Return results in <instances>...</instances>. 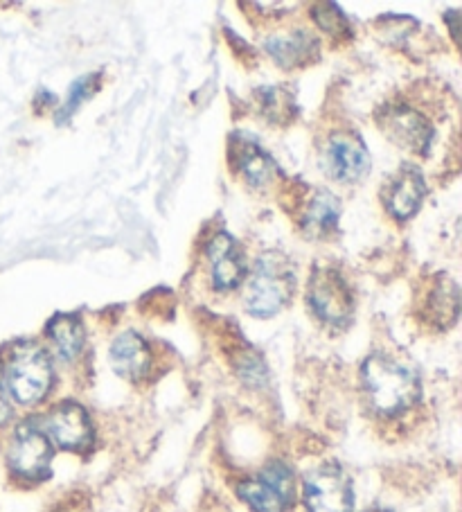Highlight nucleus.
Wrapping results in <instances>:
<instances>
[{
    "label": "nucleus",
    "mask_w": 462,
    "mask_h": 512,
    "mask_svg": "<svg viewBox=\"0 0 462 512\" xmlns=\"http://www.w3.org/2000/svg\"><path fill=\"white\" fill-rule=\"evenodd\" d=\"M264 50L284 70L305 68L321 57V41L307 28H296L289 32L271 34L264 41Z\"/></svg>",
    "instance_id": "obj_14"
},
{
    "label": "nucleus",
    "mask_w": 462,
    "mask_h": 512,
    "mask_svg": "<svg viewBox=\"0 0 462 512\" xmlns=\"http://www.w3.org/2000/svg\"><path fill=\"white\" fill-rule=\"evenodd\" d=\"M341 199L330 190H316L302 210V231L312 237H327L339 228Z\"/></svg>",
    "instance_id": "obj_16"
},
{
    "label": "nucleus",
    "mask_w": 462,
    "mask_h": 512,
    "mask_svg": "<svg viewBox=\"0 0 462 512\" xmlns=\"http://www.w3.org/2000/svg\"><path fill=\"white\" fill-rule=\"evenodd\" d=\"M48 339L55 346L57 355L64 361H73L82 355L86 343L84 323L75 314H57L46 325Z\"/></svg>",
    "instance_id": "obj_18"
},
{
    "label": "nucleus",
    "mask_w": 462,
    "mask_h": 512,
    "mask_svg": "<svg viewBox=\"0 0 462 512\" xmlns=\"http://www.w3.org/2000/svg\"><path fill=\"white\" fill-rule=\"evenodd\" d=\"M307 300L318 319L336 330L348 328L354 319V294L339 269L316 267L307 285Z\"/></svg>",
    "instance_id": "obj_4"
},
{
    "label": "nucleus",
    "mask_w": 462,
    "mask_h": 512,
    "mask_svg": "<svg viewBox=\"0 0 462 512\" xmlns=\"http://www.w3.org/2000/svg\"><path fill=\"white\" fill-rule=\"evenodd\" d=\"M46 434L68 452H84L93 445L95 431L88 411L77 402H61L46 418Z\"/></svg>",
    "instance_id": "obj_11"
},
{
    "label": "nucleus",
    "mask_w": 462,
    "mask_h": 512,
    "mask_svg": "<svg viewBox=\"0 0 462 512\" xmlns=\"http://www.w3.org/2000/svg\"><path fill=\"white\" fill-rule=\"evenodd\" d=\"M325 167L334 181L359 183L370 172L372 158L359 134L336 131L325 145Z\"/></svg>",
    "instance_id": "obj_9"
},
{
    "label": "nucleus",
    "mask_w": 462,
    "mask_h": 512,
    "mask_svg": "<svg viewBox=\"0 0 462 512\" xmlns=\"http://www.w3.org/2000/svg\"><path fill=\"white\" fill-rule=\"evenodd\" d=\"M296 291V269L287 255L278 251L262 253L246 280L244 307L257 319H269L282 312Z\"/></svg>",
    "instance_id": "obj_2"
},
{
    "label": "nucleus",
    "mask_w": 462,
    "mask_h": 512,
    "mask_svg": "<svg viewBox=\"0 0 462 512\" xmlns=\"http://www.w3.org/2000/svg\"><path fill=\"white\" fill-rule=\"evenodd\" d=\"M458 312H460L458 285L449 276L440 273V276L433 280L429 291H426V298H424L426 319L438 325L440 330H444L456 323Z\"/></svg>",
    "instance_id": "obj_17"
},
{
    "label": "nucleus",
    "mask_w": 462,
    "mask_h": 512,
    "mask_svg": "<svg viewBox=\"0 0 462 512\" xmlns=\"http://www.w3.org/2000/svg\"><path fill=\"white\" fill-rule=\"evenodd\" d=\"M363 391L384 416H399L420 400L422 384L411 366L384 352H375L361 368Z\"/></svg>",
    "instance_id": "obj_1"
},
{
    "label": "nucleus",
    "mask_w": 462,
    "mask_h": 512,
    "mask_svg": "<svg viewBox=\"0 0 462 512\" xmlns=\"http://www.w3.org/2000/svg\"><path fill=\"white\" fill-rule=\"evenodd\" d=\"M5 386L16 402L39 404L55 382V368L46 348L34 341H19L5 366Z\"/></svg>",
    "instance_id": "obj_3"
},
{
    "label": "nucleus",
    "mask_w": 462,
    "mask_h": 512,
    "mask_svg": "<svg viewBox=\"0 0 462 512\" xmlns=\"http://www.w3.org/2000/svg\"><path fill=\"white\" fill-rule=\"evenodd\" d=\"M52 440L39 422L25 420L14 429V436L7 449L10 470L28 481H41L50 474Z\"/></svg>",
    "instance_id": "obj_6"
},
{
    "label": "nucleus",
    "mask_w": 462,
    "mask_h": 512,
    "mask_svg": "<svg viewBox=\"0 0 462 512\" xmlns=\"http://www.w3.org/2000/svg\"><path fill=\"white\" fill-rule=\"evenodd\" d=\"M312 16L318 28L323 32L330 34L334 39H350L352 37V25L348 21V16L341 12L339 5L334 3H321V5H314L312 7Z\"/></svg>",
    "instance_id": "obj_20"
},
{
    "label": "nucleus",
    "mask_w": 462,
    "mask_h": 512,
    "mask_svg": "<svg viewBox=\"0 0 462 512\" xmlns=\"http://www.w3.org/2000/svg\"><path fill=\"white\" fill-rule=\"evenodd\" d=\"M366 512H390V510H386V508H370Z\"/></svg>",
    "instance_id": "obj_23"
},
{
    "label": "nucleus",
    "mask_w": 462,
    "mask_h": 512,
    "mask_svg": "<svg viewBox=\"0 0 462 512\" xmlns=\"http://www.w3.org/2000/svg\"><path fill=\"white\" fill-rule=\"evenodd\" d=\"M239 497L255 512H284L293 499V472L287 463L275 461L253 479L239 485Z\"/></svg>",
    "instance_id": "obj_8"
},
{
    "label": "nucleus",
    "mask_w": 462,
    "mask_h": 512,
    "mask_svg": "<svg viewBox=\"0 0 462 512\" xmlns=\"http://www.w3.org/2000/svg\"><path fill=\"white\" fill-rule=\"evenodd\" d=\"M305 503L309 512H352L354 488L350 474L336 463H325L307 474Z\"/></svg>",
    "instance_id": "obj_7"
},
{
    "label": "nucleus",
    "mask_w": 462,
    "mask_h": 512,
    "mask_svg": "<svg viewBox=\"0 0 462 512\" xmlns=\"http://www.w3.org/2000/svg\"><path fill=\"white\" fill-rule=\"evenodd\" d=\"M257 95V107L271 125H289L298 118L296 93L287 86H264Z\"/></svg>",
    "instance_id": "obj_19"
},
{
    "label": "nucleus",
    "mask_w": 462,
    "mask_h": 512,
    "mask_svg": "<svg viewBox=\"0 0 462 512\" xmlns=\"http://www.w3.org/2000/svg\"><path fill=\"white\" fill-rule=\"evenodd\" d=\"M111 364L115 373L124 379H138L145 377L151 368V348L145 337L133 330L122 332L111 343Z\"/></svg>",
    "instance_id": "obj_15"
},
{
    "label": "nucleus",
    "mask_w": 462,
    "mask_h": 512,
    "mask_svg": "<svg viewBox=\"0 0 462 512\" xmlns=\"http://www.w3.org/2000/svg\"><path fill=\"white\" fill-rule=\"evenodd\" d=\"M212 285L219 291H233L248 276L246 253L233 235L219 231L208 244Z\"/></svg>",
    "instance_id": "obj_12"
},
{
    "label": "nucleus",
    "mask_w": 462,
    "mask_h": 512,
    "mask_svg": "<svg viewBox=\"0 0 462 512\" xmlns=\"http://www.w3.org/2000/svg\"><path fill=\"white\" fill-rule=\"evenodd\" d=\"M377 125L388 136L390 143L402 147L404 152L426 156L433 143V125L424 113L408 102H388L377 113Z\"/></svg>",
    "instance_id": "obj_5"
},
{
    "label": "nucleus",
    "mask_w": 462,
    "mask_h": 512,
    "mask_svg": "<svg viewBox=\"0 0 462 512\" xmlns=\"http://www.w3.org/2000/svg\"><path fill=\"white\" fill-rule=\"evenodd\" d=\"M12 402H10V393H7L5 379L0 375V425H7L12 418Z\"/></svg>",
    "instance_id": "obj_22"
},
{
    "label": "nucleus",
    "mask_w": 462,
    "mask_h": 512,
    "mask_svg": "<svg viewBox=\"0 0 462 512\" xmlns=\"http://www.w3.org/2000/svg\"><path fill=\"white\" fill-rule=\"evenodd\" d=\"M100 75L93 73V75H86L82 79H77V82L70 86V93L66 97V104L59 109L57 113V120L59 122H66L73 113L82 107V104L88 100V97H93L97 88H100Z\"/></svg>",
    "instance_id": "obj_21"
},
{
    "label": "nucleus",
    "mask_w": 462,
    "mask_h": 512,
    "mask_svg": "<svg viewBox=\"0 0 462 512\" xmlns=\"http://www.w3.org/2000/svg\"><path fill=\"white\" fill-rule=\"evenodd\" d=\"M426 199V181L420 167L406 163L390 176L384 188V206L399 222L411 219Z\"/></svg>",
    "instance_id": "obj_13"
},
{
    "label": "nucleus",
    "mask_w": 462,
    "mask_h": 512,
    "mask_svg": "<svg viewBox=\"0 0 462 512\" xmlns=\"http://www.w3.org/2000/svg\"><path fill=\"white\" fill-rule=\"evenodd\" d=\"M228 158L248 188L264 190L280 176V167L273 161V156L248 134L230 136Z\"/></svg>",
    "instance_id": "obj_10"
}]
</instances>
